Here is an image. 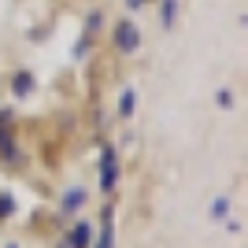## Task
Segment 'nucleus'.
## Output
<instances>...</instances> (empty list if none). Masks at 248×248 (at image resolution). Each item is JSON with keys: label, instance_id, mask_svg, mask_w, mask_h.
Here are the masks:
<instances>
[{"label": "nucleus", "instance_id": "nucleus-4", "mask_svg": "<svg viewBox=\"0 0 248 248\" xmlns=\"http://www.w3.org/2000/svg\"><path fill=\"white\" fill-rule=\"evenodd\" d=\"M226 211H230V200L226 197H218L215 204H211V218H226Z\"/></svg>", "mask_w": 248, "mask_h": 248}, {"label": "nucleus", "instance_id": "nucleus-7", "mask_svg": "<svg viewBox=\"0 0 248 248\" xmlns=\"http://www.w3.org/2000/svg\"><path fill=\"white\" fill-rule=\"evenodd\" d=\"M96 248H111V218L104 222V233H100V241H96Z\"/></svg>", "mask_w": 248, "mask_h": 248}, {"label": "nucleus", "instance_id": "nucleus-11", "mask_svg": "<svg viewBox=\"0 0 248 248\" xmlns=\"http://www.w3.org/2000/svg\"><path fill=\"white\" fill-rule=\"evenodd\" d=\"M8 248H15V245H8Z\"/></svg>", "mask_w": 248, "mask_h": 248}, {"label": "nucleus", "instance_id": "nucleus-10", "mask_svg": "<svg viewBox=\"0 0 248 248\" xmlns=\"http://www.w3.org/2000/svg\"><path fill=\"white\" fill-rule=\"evenodd\" d=\"M126 4H130L134 11H137V8H145V0H126Z\"/></svg>", "mask_w": 248, "mask_h": 248}, {"label": "nucleus", "instance_id": "nucleus-3", "mask_svg": "<svg viewBox=\"0 0 248 248\" xmlns=\"http://www.w3.org/2000/svg\"><path fill=\"white\" fill-rule=\"evenodd\" d=\"M89 237H93V233H89V226H85V222H78V226L71 230V241H67V245H71V248H89Z\"/></svg>", "mask_w": 248, "mask_h": 248}, {"label": "nucleus", "instance_id": "nucleus-1", "mask_svg": "<svg viewBox=\"0 0 248 248\" xmlns=\"http://www.w3.org/2000/svg\"><path fill=\"white\" fill-rule=\"evenodd\" d=\"M115 178H119V170H115V155L104 152L100 155V186L104 189H115Z\"/></svg>", "mask_w": 248, "mask_h": 248}, {"label": "nucleus", "instance_id": "nucleus-6", "mask_svg": "<svg viewBox=\"0 0 248 248\" xmlns=\"http://www.w3.org/2000/svg\"><path fill=\"white\" fill-rule=\"evenodd\" d=\"M134 108H137V96H134V93H123V104H119V111H123V115H134Z\"/></svg>", "mask_w": 248, "mask_h": 248}, {"label": "nucleus", "instance_id": "nucleus-2", "mask_svg": "<svg viewBox=\"0 0 248 248\" xmlns=\"http://www.w3.org/2000/svg\"><path fill=\"white\" fill-rule=\"evenodd\" d=\"M115 37H119V48H123V52H134L137 48V30L130 26V22H123V26L115 30Z\"/></svg>", "mask_w": 248, "mask_h": 248}, {"label": "nucleus", "instance_id": "nucleus-8", "mask_svg": "<svg viewBox=\"0 0 248 248\" xmlns=\"http://www.w3.org/2000/svg\"><path fill=\"white\" fill-rule=\"evenodd\" d=\"M174 0H163V26H170V22H174Z\"/></svg>", "mask_w": 248, "mask_h": 248}, {"label": "nucleus", "instance_id": "nucleus-5", "mask_svg": "<svg viewBox=\"0 0 248 248\" xmlns=\"http://www.w3.org/2000/svg\"><path fill=\"white\" fill-rule=\"evenodd\" d=\"M82 200H85V193H67V197H63V207L74 211V207H82Z\"/></svg>", "mask_w": 248, "mask_h": 248}, {"label": "nucleus", "instance_id": "nucleus-9", "mask_svg": "<svg viewBox=\"0 0 248 248\" xmlns=\"http://www.w3.org/2000/svg\"><path fill=\"white\" fill-rule=\"evenodd\" d=\"M15 89H19V93H26V89H30V74H19V78H15Z\"/></svg>", "mask_w": 248, "mask_h": 248}]
</instances>
